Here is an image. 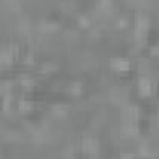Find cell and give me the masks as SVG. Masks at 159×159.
I'll list each match as a JSON object with an SVG mask.
<instances>
[{"instance_id":"obj_1","label":"cell","mask_w":159,"mask_h":159,"mask_svg":"<svg viewBox=\"0 0 159 159\" xmlns=\"http://www.w3.org/2000/svg\"><path fill=\"white\" fill-rule=\"evenodd\" d=\"M109 69L114 71V73H122L124 75V73H131L133 64L125 56H112V58H109Z\"/></svg>"}]
</instances>
